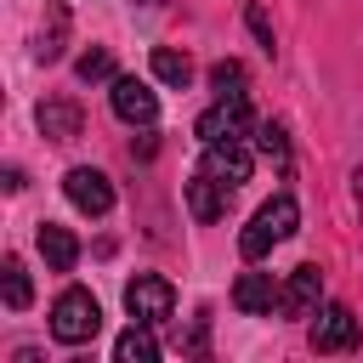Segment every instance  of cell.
I'll return each mask as SVG.
<instances>
[{"instance_id":"1","label":"cell","mask_w":363,"mask_h":363,"mask_svg":"<svg viewBox=\"0 0 363 363\" xmlns=\"http://www.w3.org/2000/svg\"><path fill=\"white\" fill-rule=\"evenodd\" d=\"M295 227H301V204L289 199V193H278V199H267L261 210H255V221L238 233V250H244V261H261L272 244H284V238H295Z\"/></svg>"},{"instance_id":"2","label":"cell","mask_w":363,"mask_h":363,"mask_svg":"<svg viewBox=\"0 0 363 363\" xmlns=\"http://www.w3.org/2000/svg\"><path fill=\"white\" fill-rule=\"evenodd\" d=\"M96 329H102V306H96V295H91V289H62L57 306H51V335H57L62 346H85Z\"/></svg>"},{"instance_id":"3","label":"cell","mask_w":363,"mask_h":363,"mask_svg":"<svg viewBox=\"0 0 363 363\" xmlns=\"http://www.w3.org/2000/svg\"><path fill=\"white\" fill-rule=\"evenodd\" d=\"M244 130H250L244 91H221V102H210L199 113V142H244Z\"/></svg>"},{"instance_id":"4","label":"cell","mask_w":363,"mask_h":363,"mask_svg":"<svg viewBox=\"0 0 363 363\" xmlns=\"http://www.w3.org/2000/svg\"><path fill=\"white\" fill-rule=\"evenodd\" d=\"M125 312L142 318V323H164V318L176 312V289H170L159 272H142V278L125 284Z\"/></svg>"},{"instance_id":"5","label":"cell","mask_w":363,"mask_h":363,"mask_svg":"<svg viewBox=\"0 0 363 363\" xmlns=\"http://www.w3.org/2000/svg\"><path fill=\"white\" fill-rule=\"evenodd\" d=\"M62 193H68V204L85 210V216H108V210H113V182H108L102 170H91V164H74V170L62 176Z\"/></svg>"},{"instance_id":"6","label":"cell","mask_w":363,"mask_h":363,"mask_svg":"<svg viewBox=\"0 0 363 363\" xmlns=\"http://www.w3.org/2000/svg\"><path fill=\"white\" fill-rule=\"evenodd\" d=\"M113 113H119L125 125H142V130H147V125L159 119V96H153L136 74H113Z\"/></svg>"},{"instance_id":"7","label":"cell","mask_w":363,"mask_h":363,"mask_svg":"<svg viewBox=\"0 0 363 363\" xmlns=\"http://www.w3.org/2000/svg\"><path fill=\"white\" fill-rule=\"evenodd\" d=\"M318 306H323V272L306 261V267L289 272V284H284V295H278V312H284V318H312Z\"/></svg>"},{"instance_id":"8","label":"cell","mask_w":363,"mask_h":363,"mask_svg":"<svg viewBox=\"0 0 363 363\" xmlns=\"http://www.w3.org/2000/svg\"><path fill=\"white\" fill-rule=\"evenodd\" d=\"M312 346H318V352H352V346H357V318H352V306H318V312H312Z\"/></svg>"},{"instance_id":"9","label":"cell","mask_w":363,"mask_h":363,"mask_svg":"<svg viewBox=\"0 0 363 363\" xmlns=\"http://www.w3.org/2000/svg\"><path fill=\"white\" fill-rule=\"evenodd\" d=\"M199 170H210L221 187H244L250 182V147L244 142H204V164Z\"/></svg>"},{"instance_id":"10","label":"cell","mask_w":363,"mask_h":363,"mask_svg":"<svg viewBox=\"0 0 363 363\" xmlns=\"http://www.w3.org/2000/svg\"><path fill=\"white\" fill-rule=\"evenodd\" d=\"M227 199H233V187H221L210 170H199V176L187 182V210H193V221H221V216H227Z\"/></svg>"},{"instance_id":"11","label":"cell","mask_w":363,"mask_h":363,"mask_svg":"<svg viewBox=\"0 0 363 363\" xmlns=\"http://www.w3.org/2000/svg\"><path fill=\"white\" fill-rule=\"evenodd\" d=\"M278 295H284V289H272L267 272H238V284H233V306H238L244 318H267V312L278 306Z\"/></svg>"},{"instance_id":"12","label":"cell","mask_w":363,"mask_h":363,"mask_svg":"<svg viewBox=\"0 0 363 363\" xmlns=\"http://www.w3.org/2000/svg\"><path fill=\"white\" fill-rule=\"evenodd\" d=\"M34 244H40V255H45V267H51V272H74V261H79V238H74L68 227H57V221H40Z\"/></svg>"},{"instance_id":"13","label":"cell","mask_w":363,"mask_h":363,"mask_svg":"<svg viewBox=\"0 0 363 363\" xmlns=\"http://www.w3.org/2000/svg\"><path fill=\"white\" fill-rule=\"evenodd\" d=\"M40 130H45L51 142H74V136L85 130V113H79V102H68V96H51V102H40Z\"/></svg>"},{"instance_id":"14","label":"cell","mask_w":363,"mask_h":363,"mask_svg":"<svg viewBox=\"0 0 363 363\" xmlns=\"http://www.w3.org/2000/svg\"><path fill=\"white\" fill-rule=\"evenodd\" d=\"M113 363H159V340H153V323L130 318V329L113 340Z\"/></svg>"},{"instance_id":"15","label":"cell","mask_w":363,"mask_h":363,"mask_svg":"<svg viewBox=\"0 0 363 363\" xmlns=\"http://www.w3.org/2000/svg\"><path fill=\"white\" fill-rule=\"evenodd\" d=\"M153 74H159L164 85H187V79H193V62H187V51H176V45H153Z\"/></svg>"},{"instance_id":"16","label":"cell","mask_w":363,"mask_h":363,"mask_svg":"<svg viewBox=\"0 0 363 363\" xmlns=\"http://www.w3.org/2000/svg\"><path fill=\"white\" fill-rule=\"evenodd\" d=\"M0 284H6V306H11V312H23V306L34 301L28 272H23V261H17V255H6V261H0Z\"/></svg>"},{"instance_id":"17","label":"cell","mask_w":363,"mask_h":363,"mask_svg":"<svg viewBox=\"0 0 363 363\" xmlns=\"http://www.w3.org/2000/svg\"><path fill=\"white\" fill-rule=\"evenodd\" d=\"M62 34H68V11L51 6V28L40 34V62H57V57H62Z\"/></svg>"},{"instance_id":"18","label":"cell","mask_w":363,"mask_h":363,"mask_svg":"<svg viewBox=\"0 0 363 363\" xmlns=\"http://www.w3.org/2000/svg\"><path fill=\"white\" fill-rule=\"evenodd\" d=\"M255 136H261V153H267V159L284 170V164H289V136H284V125H272V119H267Z\"/></svg>"},{"instance_id":"19","label":"cell","mask_w":363,"mask_h":363,"mask_svg":"<svg viewBox=\"0 0 363 363\" xmlns=\"http://www.w3.org/2000/svg\"><path fill=\"white\" fill-rule=\"evenodd\" d=\"M74 68H79V79H113V57H108L102 45H91V51H85Z\"/></svg>"},{"instance_id":"20","label":"cell","mask_w":363,"mask_h":363,"mask_svg":"<svg viewBox=\"0 0 363 363\" xmlns=\"http://www.w3.org/2000/svg\"><path fill=\"white\" fill-rule=\"evenodd\" d=\"M210 85H216V91H238V85H244V68L227 57V62H216V68H210Z\"/></svg>"},{"instance_id":"21","label":"cell","mask_w":363,"mask_h":363,"mask_svg":"<svg viewBox=\"0 0 363 363\" xmlns=\"http://www.w3.org/2000/svg\"><path fill=\"white\" fill-rule=\"evenodd\" d=\"M244 17H250V28H255V40H261V51H272V23H267V11H261V6H250Z\"/></svg>"},{"instance_id":"22","label":"cell","mask_w":363,"mask_h":363,"mask_svg":"<svg viewBox=\"0 0 363 363\" xmlns=\"http://www.w3.org/2000/svg\"><path fill=\"white\" fill-rule=\"evenodd\" d=\"M352 199H357V210H363V164L352 170Z\"/></svg>"}]
</instances>
